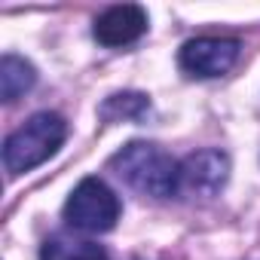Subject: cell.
I'll return each mask as SVG.
<instances>
[{
    "label": "cell",
    "instance_id": "6da1fadb",
    "mask_svg": "<svg viewBox=\"0 0 260 260\" xmlns=\"http://www.w3.org/2000/svg\"><path fill=\"white\" fill-rule=\"evenodd\" d=\"M110 169L141 196L169 199L178 193V169L181 166L156 144H147V141L125 144L110 159Z\"/></svg>",
    "mask_w": 260,
    "mask_h": 260
},
{
    "label": "cell",
    "instance_id": "7a4b0ae2",
    "mask_svg": "<svg viewBox=\"0 0 260 260\" xmlns=\"http://www.w3.org/2000/svg\"><path fill=\"white\" fill-rule=\"evenodd\" d=\"M64 135H68V125L58 113H34L25 125H19L16 132L7 138L4 144V166L10 175H22V172H31L37 169L40 162H46L61 144H64Z\"/></svg>",
    "mask_w": 260,
    "mask_h": 260
},
{
    "label": "cell",
    "instance_id": "3957f363",
    "mask_svg": "<svg viewBox=\"0 0 260 260\" xmlns=\"http://www.w3.org/2000/svg\"><path fill=\"white\" fill-rule=\"evenodd\" d=\"M116 217H119V199L98 178H83L74 187L71 199L64 202V220L83 233H107L116 223Z\"/></svg>",
    "mask_w": 260,
    "mask_h": 260
},
{
    "label": "cell",
    "instance_id": "277c9868",
    "mask_svg": "<svg viewBox=\"0 0 260 260\" xmlns=\"http://www.w3.org/2000/svg\"><path fill=\"white\" fill-rule=\"evenodd\" d=\"M230 178V159L220 150L190 153L178 169V193L190 199H211L223 190Z\"/></svg>",
    "mask_w": 260,
    "mask_h": 260
},
{
    "label": "cell",
    "instance_id": "5b68a950",
    "mask_svg": "<svg viewBox=\"0 0 260 260\" xmlns=\"http://www.w3.org/2000/svg\"><path fill=\"white\" fill-rule=\"evenodd\" d=\"M242 43L236 37H196L181 46V68L190 77H220L239 58Z\"/></svg>",
    "mask_w": 260,
    "mask_h": 260
},
{
    "label": "cell",
    "instance_id": "8992f818",
    "mask_svg": "<svg viewBox=\"0 0 260 260\" xmlns=\"http://www.w3.org/2000/svg\"><path fill=\"white\" fill-rule=\"evenodd\" d=\"M144 31H147V13L138 4L110 7L107 13L98 16V22L92 28V34H95V40L101 46H128Z\"/></svg>",
    "mask_w": 260,
    "mask_h": 260
},
{
    "label": "cell",
    "instance_id": "52a82bcc",
    "mask_svg": "<svg viewBox=\"0 0 260 260\" xmlns=\"http://www.w3.org/2000/svg\"><path fill=\"white\" fill-rule=\"evenodd\" d=\"M34 83H37V71H34L31 61H25L19 55H4L0 58V98L7 104L16 101L19 95H25Z\"/></svg>",
    "mask_w": 260,
    "mask_h": 260
},
{
    "label": "cell",
    "instance_id": "ba28073f",
    "mask_svg": "<svg viewBox=\"0 0 260 260\" xmlns=\"http://www.w3.org/2000/svg\"><path fill=\"white\" fill-rule=\"evenodd\" d=\"M40 260H107V251L95 242H86V239L55 236V239L43 242Z\"/></svg>",
    "mask_w": 260,
    "mask_h": 260
},
{
    "label": "cell",
    "instance_id": "9c48e42d",
    "mask_svg": "<svg viewBox=\"0 0 260 260\" xmlns=\"http://www.w3.org/2000/svg\"><path fill=\"white\" fill-rule=\"evenodd\" d=\"M147 113H150V98L141 92H119L101 104V119H107V122H113V119H135L138 122Z\"/></svg>",
    "mask_w": 260,
    "mask_h": 260
}]
</instances>
